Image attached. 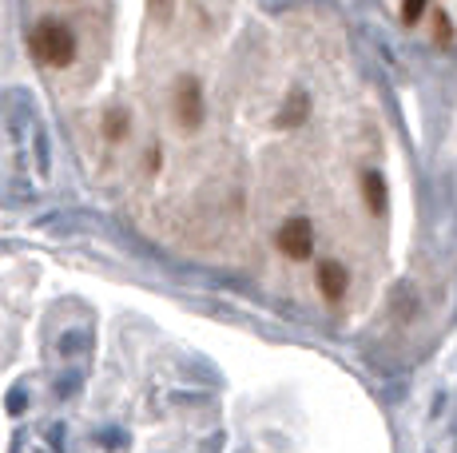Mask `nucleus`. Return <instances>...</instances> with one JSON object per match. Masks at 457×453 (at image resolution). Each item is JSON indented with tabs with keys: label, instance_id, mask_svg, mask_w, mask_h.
Instances as JSON below:
<instances>
[{
	"label": "nucleus",
	"instance_id": "obj_1",
	"mask_svg": "<svg viewBox=\"0 0 457 453\" xmlns=\"http://www.w3.org/2000/svg\"><path fill=\"white\" fill-rule=\"evenodd\" d=\"M29 45H32V56H37L40 64H48V68H64V64H72V56H76L72 29H68V24H60V21L37 24V32H32Z\"/></svg>",
	"mask_w": 457,
	"mask_h": 453
},
{
	"label": "nucleus",
	"instance_id": "obj_2",
	"mask_svg": "<svg viewBox=\"0 0 457 453\" xmlns=\"http://www.w3.org/2000/svg\"><path fill=\"white\" fill-rule=\"evenodd\" d=\"M278 251H283L287 259H295V263L311 259V251H314V226H311V219L295 215V219H287L283 226H278Z\"/></svg>",
	"mask_w": 457,
	"mask_h": 453
},
{
	"label": "nucleus",
	"instance_id": "obj_3",
	"mask_svg": "<svg viewBox=\"0 0 457 453\" xmlns=\"http://www.w3.org/2000/svg\"><path fill=\"white\" fill-rule=\"evenodd\" d=\"M175 116H179L183 128H199V119H204V92H199L195 80L179 84V92H175Z\"/></svg>",
	"mask_w": 457,
	"mask_h": 453
},
{
	"label": "nucleus",
	"instance_id": "obj_4",
	"mask_svg": "<svg viewBox=\"0 0 457 453\" xmlns=\"http://www.w3.org/2000/svg\"><path fill=\"white\" fill-rule=\"evenodd\" d=\"M346 286H350V278H346V271H342L338 263H322L319 267V291H322V299L327 302L346 299Z\"/></svg>",
	"mask_w": 457,
	"mask_h": 453
},
{
	"label": "nucleus",
	"instance_id": "obj_5",
	"mask_svg": "<svg viewBox=\"0 0 457 453\" xmlns=\"http://www.w3.org/2000/svg\"><path fill=\"white\" fill-rule=\"evenodd\" d=\"M362 187H366V203H370V211L378 215L386 207V183L378 179V176H366L362 179Z\"/></svg>",
	"mask_w": 457,
	"mask_h": 453
},
{
	"label": "nucleus",
	"instance_id": "obj_6",
	"mask_svg": "<svg viewBox=\"0 0 457 453\" xmlns=\"http://www.w3.org/2000/svg\"><path fill=\"white\" fill-rule=\"evenodd\" d=\"M303 116H306V95H295V100L287 103V111H283V119H278V124L295 128V124H303Z\"/></svg>",
	"mask_w": 457,
	"mask_h": 453
},
{
	"label": "nucleus",
	"instance_id": "obj_7",
	"mask_svg": "<svg viewBox=\"0 0 457 453\" xmlns=\"http://www.w3.org/2000/svg\"><path fill=\"white\" fill-rule=\"evenodd\" d=\"M421 8H426V0H406V4H402V16H406V21L414 24L418 16H421Z\"/></svg>",
	"mask_w": 457,
	"mask_h": 453
},
{
	"label": "nucleus",
	"instance_id": "obj_8",
	"mask_svg": "<svg viewBox=\"0 0 457 453\" xmlns=\"http://www.w3.org/2000/svg\"><path fill=\"white\" fill-rule=\"evenodd\" d=\"M124 132H128L124 119H108V136H124Z\"/></svg>",
	"mask_w": 457,
	"mask_h": 453
}]
</instances>
